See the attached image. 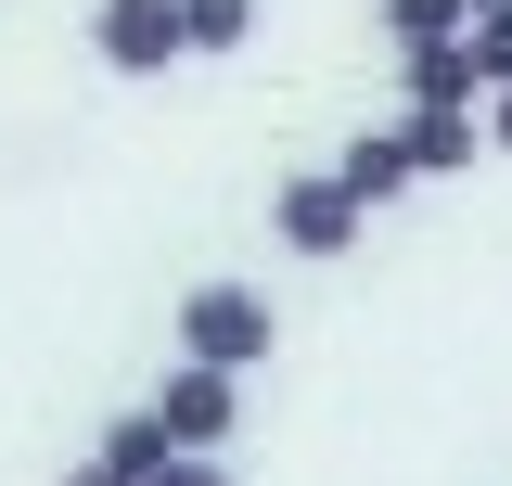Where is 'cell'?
I'll return each mask as SVG.
<instances>
[{"label":"cell","mask_w":512,"mask_h":486,"mask_svg":"<svg viewBox=\"0 0 512 486\" xmlns=\"http://www.w3.org/2000/svg\"><path fill=\"white\" fill-rule=\"evenodd\" d=\"M269 295H244V282H192L180 295V359H218V371H256L269 359Z\"/></svg>","instance_id":"1"},{"label":"cell","mask_w":512,"mask_h":486,"mask_svg":"<svg viewBox=\"0 0 512 486\" xmlns=\"http://www.w3.org/2000/svg\"><path fill=\"white\" fill-rule=\"evenodd\" d=\"M90 52L116 64V77H167L192 52L180 39V0H90Z\"/></svg>","instance_id":"2"},{"label":"cell","mask_w":512,"mask_h":486,"mask_svg":"<svg viewBox=\"0 0 512 486\" xmlns=\"http://www.w3.org/2000/svg\"><path fill=\"white\" fill-rule=\"evenodd\" d=\"M154 423L180 435V448H218V435L244 423V371H218V359H180L167 384H154Z\"/></svg>","instance_id":"3"},{"label":"cell","mask_w":512,"mask_h":486,"mask_svg":"<svg viewBox=\"0 0 512 486\" xmlns=\"http://www.w3.org/2000/svg\"><path fill=\"white\" fill-rule=\"evenodd\" d=\"M269 231L295 243V256H346V243L372 231V205H359L346 180H282L269 192Z\"/></svg>","instance_id":"4"},{"label":"cell","mask_w":512,"mask_h":486,"mask_svg":"<svg viewBox=\"0 0 512 486\" xmlns=\"http://www.w3.org/2000/svg\"><path fill=\"white\" fill-rule=\"evenodd\" d=\"M333 180L359 192V205H397V192L423 180V167H410V128H359V141L333 154Z\"/></svg>","instance_id":"5"},{"label":"cell","mask_w":512,"mask_h":486,"mask_svg":"<svg viewBox=\"0 0 512 486\" xmlns=\"http://www.w3.org/2000/svg\"><path fill=\"white\" fill-rule=\"evenodd\" d=\"M410 167H423V180H448V167H474V141H487V128H474V103H410Z\"/></svg>","instance_id":"6"},{"label":"cell","mask_w":512,"mask_h":486,"mask_svg":"<svg viewBox=\"0 0 512 486\" xmlns=\"http://www.w3.org/2000/svg\"><path fill=\"white\" fill-rule=\"evenodd\" d=\"M397 64H410V103H487L474 39H423V52H397Z\"/></svg>","instance_id":"7"},{"label":"cell","mask_w":512,"mask_h":486,"mask_svg":"<svg viewBox=\"0 0 512 486\" xmlns=\"http://www.w3.org/2000/svg\"><path fill=\"white\" fill-rule=\"evenodd\" d=\"M167 448H180V435L154 423V410H128V423H103V461H116L128 486H154V474H167Z\"/></svg>","instance_id":"8"},{"label":"cell","mask_w":512,"mask_h":486,"mask_svg":"<svg viewBox=\"0 0 512 486\" xmlns=\"http://www.w3.org/2000/svg\"><path fill=\"white\" fill-rule=\"evenodd\" d=\"M180 39H192V52H244V39H256V0H180Z\"/></svg>","instance_id":"9"},{"label":"cell","mask_w":512,"mask_h":486,"mask_svg":"<svg viewBox=\"0 0 512 486\" xmlns=\"http://www.w3.org/2000/svg\"><path fill=\"white\" fill-rule=\"evenodd\" d=\"M461 26H474L461 0H384V39H397V52H423V39H461Z\"/></svg>","instance_id":"10"},{"label":"cell","mask_w":512,"mask_h":486,"mask_svg":"<svg viewBox=\"0 0 512 486\" xmlns=\"http://www.w3.org/2000/svg\"><path fill=\"white\" fill-rule=\"evenodd\" d=\"M461 39H474V77H487V90H512V0H487Z\"/></svg>","instance_id":"11"},{"label":"cell","mask_w":512,"mask_h":486,"mask_svg":"<svg viewBox=\"0 0 512 486\" xmlns=\"http://www.w3.org/2000/svg\"><path fill=\"white\" fill-rule=\"evenodd\" d=\"M154 486H231V461H218V448H167V474Z\"/></svg>","instance_id":"12"},{"label":"cell","mask_w":512,"mask_h":486,"mask_svg":"<svg viewBox=\"0 0 512 486\" xmlns=\"http://www.w3.org/2000/svg\"><path fill=\"white\" fill-rule=\"evenodd\" d=\"M487 141H512V90H487Z\"/></svg>","instance_id":"13"},{"label":"cell","mask_w":512,"mask_h":486,"mask_svg":"<svg viewBox=\"0 0 512 486\" xmlns=\"http://www.w3.org/2000/svg\"><path fill=\"white\" fill-rule=\"evenodd\" d=\"M64 486H128V474H116V461H77V474H64Z\"/></svg>","instance_id":"14"},{"label":"cell","mask_w":512,"mask_h":486,"mask_svg":"<svg viewBox=\"0 0 512 486\" xmlns=\"http://www.w3.org/2000/svg\"><path fill=\"white\" fill-rule=\"evenodd\" d=\"M461 13H487V0H461Z\"/></svg>","instance_id":"15"}]
</instances>
